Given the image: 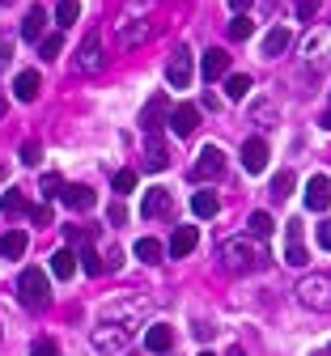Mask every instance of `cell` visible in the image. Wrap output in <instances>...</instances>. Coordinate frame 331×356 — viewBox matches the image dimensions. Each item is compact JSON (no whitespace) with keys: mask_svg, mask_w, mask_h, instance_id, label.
Masks as SVG:
<instances>
[{"mask_svg":"<svg viewBox=\"0 0 331 356\" xmlns=\"http://www.w3.org/2000/svg\"><path fill=\"white\" fill-rule=\"evenodd\" d=\"M60 200H64L72 212H85V208H93V191H89L85 183H64V187H60Z\"/></svg>","mask_w":331,"mask_h":356,"instance_id":"13","label":"cell"},{"mask_svg":"<svg viewBox=\"0 0 331 356\" xmlns=\"http://www.w3.org/2000/svg\"><path fill=\"white\" fill-rule=\"evenodd\" d=\"M318 5H323V0H293V13H298V22H310V17L318 13Z\"/></svg>","mask_w":331,"mask_h":356,"instance_id":"35","label":"cell"},{"mask_svg":"<svg viewBox=\"0 0 331 356\" xmlns=\"http://www.w3.org/2000/svg\"><path fill=\"white\" fill-rule=\"evenodd\" d=\"M107 216H111V225H123V220H128V208H123V204H111Z\"/></svg>","mask_w":331,"mask_h":356,"instance_id":"42","label":"cell"},{"mask_svg":"<svg viewBox=\"0 0 331 356\" xmlns=\"http://www.w3.org/2000/svg\"><path fill=\"white\" fill-rule=\"evenodd\" d=\"M170 208V195L162 191V187H149L145 191V204H140V212H145V216H157V212H166Z\"/></svg>","mask_w":331,"mask_h":356,"instance_id":"25","label":"cell"},{"mask_svg":"<svg viewBox=\"0 0 331 356\" xmlns=\"http://www.w3.org/2000/svg\"><path fill=\"white\" fill-rule=\"evenodd\" d=\"M38 85H43V76H38L34 68L17 72V76H13V98H17V102H34V98H38Z\"/></svg>","mask_w":331,"mask_h":356,"instance_id":"11","label":"cell"},{"mask_svg":"<svg viewBox=\"0 0 331 356\" xmlns=\"http://www.w3.org/2000/svg\"><path fill=\"white\" fill-rule=\"evenodd\" d=\"M247 225H251V238H259V242H268V238L276 234V220H272L268 212H251Z\"/></svg>","mask_w":331,"mask_h":356,"instance_id":"26","label":"cell"},{"mask_svg":"<svg viewBox=\"0 0 331 356\" xmlns=\"http://www.w3.org/2000/svg\"><path fill=\"white\" fill-rule=\"evenodd\" d=\"M38 187H43V195H47V200H56L64 183H60V174H43V178H38Z\"/></svg>","mask_w":331,"mask_h":356,"instance_id":"37","label":"cell"},{"mask_svg":"<svg viewBox=\"0 0 331 356\" xmlns=\"http://www.w3.org/2000/svg\"><path fill=\"white\" fill-rule=\"evenodd\" d=\"M192 208H196V216H204V220H208V216H217V212H221V200H217L213 191H196V195H192Z\"/></svg>","mask_w":331,"mask_h":356,"instance_id":"28","label":"cell"},{"mask_svg":"<svg viewBox=\"0 0 331 356\" xmlns=\"http://www.w3.org/2000/svg\"><path fill=\"white\" fill-rule=\"evenodd\" d=\"M30 216H34V225H52V208L47 204H34V208H26Z\"/></svg>","mask_w":331,"mask_h":356,"instance_id":"39","label":"cell"},{"mask_svg":"<svg viewBox=\"0 0 331 356\" xmlns=\"http://www.w3.org/2000/svg\"><path fill=\"white\" fill-rule=\"evenodd\" d=\"M221 174H225V153H221L217 145L200 149V157H196V170H192V178H196V183H208V178H221Z\"/></svg>","mask_w":331,"mask_h":356,"instance_id":"5","label":"cell"},{"mask_svg":"<svg viewBox=\"0 0 331 356\" xmlns=\"http://www.w3.org/2000/svg\"><path fill=\"white\" fill-rule=\"evenodd\" d=\"M136 5H149V0H136Z\"/></svg>","mask_w":331,"mask_h":356,"instance_id":"52","label":"cell"},{"mask_svg":"<svg viewBox=\"0 0 331 356\" xmlns=\"http://www.w3.org/2000/svg\"><path fill=\"white\" fill-rule=\"evenodd\" d=\"M132 187H136V170H119V174H115V191L128 195Z\"/></svg>","mask_w":331,"mask_h":356,"instance_id":"38","label":"cell"},{"mask_svg":"<svg viewBox=\"0 0 331 356\" xmlns=\"http://www.w3.org/2000/svg\"><path fill=\"white\" fill-rule=\"evenodd\" d=\"M0 5H13V0H0Z\"/></svg>","mask_w":331,"mask_h":356,"instance_id":"51","label":"cell"},{"mask_svg":"<svg viewBox=\"0 0 331 356\" xmlns=\"http://www.w3.org/2000/svg\"><path fill=\"white\" fill-rule=\"evenodd\" d=\"M30 356H60V348H56V339H38Z\"/></svg>","mask_w":331,"mask_h":356,"instance_id":"40","label":"cell"},{"mask_svg":"<svg viewBox=\"0 0 331 356\" xmlns=\"http://www.w3.org/2000/svg\"><path fill=\"white\" fill-rule=\"evenodd\" d=\"M0 183H5V165H0Z\"/></svg>","mask_w":331,"mask_h":356,"instance_id":"50","label":"cell"},{"mask_svg":"<svg viewBox=\"0 0 331 356\" xmlns=\"http://www.w3.org/2000/svg\"><path fill=\"white\" fill-rule=\"evenodd\" d=\"M221 263L229 267V272H259V267L268 263V246L259 238H225L221 242Z\"/></svg>","mask_w":331,"mask_h":356,"instance_id":"1","label":"cell"},{"mask_svg":"<svg viewBox=\"0 0 331 356\" xmlns=\"http://www.w3.org/2000/svg\"><path fill=\"white\" fill-rule=\"evenodd\" d=\"M52 272H56L60 280H68V276L77 272V250H72V246H60V250L52 254Z\"/></svg>","mask_w":331,"mask_h":356,"instance_id":"18","label":"cell"},{"mask_svg":"<svg viewBox=\"0 0 331 356\" xmlns=\"http://www.w3.org/2000/svg\"><path fill=\"white\" fill-rule=\"evenodd\" d=\"M0 212H5V216H22V212H26L22 191H5V200H0Z\"/></svg>","mask_w":331,"mask_h":356,"instance_id":"34","label":"cell"},{"mask_svg":"<svg viewBox=\"0 0 331 356\" xmlns=\"http://www.w3.org/2000/svg\"><path fill=\"white\" fill-rule=\"evenodd\" d=\"M289 42H293V30H289V26H272V30L263 34V56H268V60L280 56V51L289 47Z\"/></svg>","mask_w":331,"mask_h":356,"instance_id":"16","label":"cell"},{"mask_svg":"<svg viewBox=\"0 0 331 356\" xmlns=\"http://www.w3.org/2000/svg\"><path fill=\"white\" fill-rule=\"evenodd\" d=\"M166 81H170V89H187V85H192V51H187V47H178V51L170 56Z\"/></svg>","mask_w":331,"mask_h":356,"instance_id":"6","label":"cell"},{"mask_svg":"<svg viewBox=\"0 0 331 356\" xmlns=\"http://www.w3.org/2000/svg\"><path fill=\"white\" fill-rule=\"evenodd\" d=\"M289 191H293V174L280 170V174L272 178V200H289Z\"/></svg>","mask_w":331,"mask_h":356,"instance_id":"33","label":"cell"},{"mask_svg":"<svg viewBox=\"0 0 331 356\" xmlns=\"http://www.w3.org/2000/svg\"><path fill=\"white\" fill-rule=\"evenodd\" d=\"M136 259H145V263H162L166 259V246L157 238H140L136 242Z\"/></svg>","mask_w":331,"mask_h":356,"instance_id":"29","label":"cell"},{"mask_svg":"<svg viewBox=\"0 0 331 356\" xmlns=\"http://www.w3.org/2000/svg\"><path fill=\"white\" fill-rule=\"evenodd\" d=\"M43 30H47V13H43V9H30L26 22H22V38H26V42H38Z\"/></svg>","mask_w":331,"mask_h":356,"instance_id":"21","label":"cell"},{"mask_svg":"<svg viewBox=\"0 0 331 356\" xmlns=\"http://www.w3.org/2000/svg\"><path fill=\"white\" fill-rule=\"evenodd\" d=\"M200 356H213V352H200Z\"/></svg>","mask_w":331,"mask_h":356,"instance_id":"53","label":"cell"},{"mask_svg":"<svg viewBox=\"0 0 331 356\" xmlns=\"http://www.w3.org/2000/svg\"><path fill=\"white\" fill-rule=\"evenodd\" d=\"M5 64H9V47H0V72H5Z\"/></svg>","mask_w":331,"mask_h":356,"instance_id":"45","label":"cell"},{"mask_svg":"<svg viewBox=\"0 0 331 356\" xmlns=\"http://www.w3.org/2000/svg\"><path fill=\"white\" fill-rule=\"evenodd\" d=\"M102 64H107L102 42H98V38H85V42H81V51H77V72H81V76H89V72H98Z\"/></svg>","mask_w":331,"mask_h":356,"instance_id":"8","label":"cell"},{"mask_svg":"<svg viewBox=\"0 0 331 356\" xmlns=\"http://www.w3.org/2000/svg\"><path fill=\"white\" fill-rule=\"evenodd\" d=\"M302 60H306V68H314V72L331 68V26H318V30L306 34V42H302Z\"/></svg>","mask_w":331,"mask_h":356,"instance_id":"3","label":"cell"},{"mask_svg":"<svg viewBox=\"0 0 331 356\" xmlns=\"http://www.w3.org/2000/svg\"><path fill=\"white\" fill-rule=\"evenodd\" d=\"M229 356H247V352H243V348H229Z\"/></svg>","mask_w":331,"mask_h":356,"instance_id":"48","label":"cell"},{"mask_svg":"<svg viewBox=\"0 0 331 356\" xmlns=\"http://www.w3.org/2000/svg\"><path fill=\"white\" fill-rule=\"evenodd\" d=\"M200 72H204V81H217V76H225V72H229V51H225V47H213V51H204V60H200Z\"/></svg>","mask_w":331,"mask_h":356,"instance_id":"12","label":"cell"},{"mask_svg":"<svg viewBox=\"0 0 331 356\" xmlns=\"http://www.w3.org/2000/svg\"><path fill=\"white\" fill-rule=\"evenodd\" d=\"M115 267H119V250L111 246V250H107V272H115Z\"/></svg>","mask_w":331,"mask_h":356,"instance_id":"44","label":"cell"},{"mask_svg":"<svg viewBox=\"0 0 331 356\" xmlns=\"http://www.w3.org/2000/svg\"><path fill=\"white\" fill-rule=\"evenodd\" d=\"M166 94H157V98H149V106H145V115H140V123H145V131H149V136H153V131H157V115L166 119Z\"/></svg>","mask_w":331,"mask_h":356,"instance_id":"24","label":"cell"},{"mask_svg":"<svg viewBox=\"0 0 331 356\" xmlns=\"http://www.w3.org/2000/svg\"><path fill=\"white\" fill-rule=\"evenodd\" d=\"M318 246H323V250H331V216L318 225Z\"/></svg>","mask_w":331,"mask_h":356,"instance_id":"41","label":"cell"},{"mask_svg":"<svg viewBox=\"0 0 331 356\" xmlns=\"http://www.w3.org/2000/svg\"><path fill=\"white\" fill-rule=\"evenodd\" d=\"M285 263H289V267H306V263H310V254H306V246H302V225H298V220H289V246H285Z\"/></svg>","mask_w":331,"mask_h":356,"instance_id":"14","label":"cell"},{"mask_svg":"<svg viewBox=\"0 0 331 356\" xmlns=\"http://www.w3.org/2000/svg\"><path fill=\"white\" fill-rule=\"evenodd\" d=\"M170 127L178 131V136H192V131L200 127V106H196V102H178V106L170 111Z\"/></svg>","mask_w":331,"mask_h":356,"instance_id":"9","label":"cell"},{"mask_svg":"<svg viewBox=\"0 0 331 356\" xmlns=\"http://www.w3.org/2000/svg\"><path fill=\"white\" fill-rule=\"evenodd\" d=\"M43 161V145L38 140H26L22 145V165H38Z\"/></svg>","mask_w":331,"mask_h":356,"instance_id":"36","label":"cell"},{"mask_svg":"<svg viewBox=\"0 0 331 356\" xmlns=\"http://www.w3.org/2000/svg\"><path fill=\"white\" fill-rule=\"evenodd\" d=\"M323 127H327V131H331V111H327V115H323Z\"/></svg>","mask_w":331,"mask_h":356,"instance_id":"46","label":"cell"},{"mask_svg":"<svg viewBox=\"0 0 331 356\" xmlns=\"http://www.w3.org/2000/svg\"><path fill=\"white\" fill-rule=\"evenodd\" d=\"M60 51H64V30L38 38V56H43V60H60Z\"/></svg>","mask_w":331,"mask_h":356,"instance_id":"27","label":"cell"},{"mask_svg":"<svg viewBox=\"0 0 331 356\" xmlns=\"http://www.w3.org/2000/svg\"><path fill=\"white\" fill-rule=\"evenodd\" d=\"M251 34H255V22H251L247 13H238V17L229 22V38H233V42H243V38H251Z\"/></svg>","mask_w":331,"mask_h":356,"instance_id":"32","label":"cell"},{"mask_svg":"<svg viewBox=\"0 0 331 356\" xmlns=\"http://www.w3.org/2000/svg\"><path fill=\"white\" fill-rule=\"evenodd\" d=\"M77 263H81V272H85V276H102V272H107V263L98 259V250H93V242L77 250Z\"/></svg>","mask_w":331,"mask_h":356,"instance_id":"20","label":"cell"},{"mask_svg":"<svg viewBox=\"0 0 331 356\" xmlns=\"http://www.w3.org/2000/svg\"><path fill=\"white\" fill-rule=\"evenodd\" d=\"M5 111H9V102H5V98H0V119H5Z\"/></svg>","mask_w":331,"mask_h":356,"instance_id":"47","label":"cell"},{"mask_svg":"<svg viewBox=\"0 0 331 356\" xmlns=\"http://www.w3.org/2000/svg\"><path fill=\"white\" fill-rule=\"evenodd\" d=\"M318 356H331V348H323V352H318Z\"/></svg>","mask_w":331,"mask_h":356,"instance_id":"49","label":"cell"},{"mask_svg":"<svg viewBox=\"0 0 331 356\" xmlns=\"http://www.w3.org/2000/svg\"><path fill=\"white\" fill-rule=\"evenodd\" d=\"M77 17H81V5H77V0H60V9H56V26H60V30H68Z\"/></svg>","mask_w":331,"mask_h":356,"instance_id":"31","label":"cell"},{"mask_svg":"<svg viewBox=\"0 0 331 356\" xmlns=\"http://www.w3.org/2000/svg\"><path fill=\"white\" fill-rule=\"evenodd\" d=\"M247 89H251V76H243V72H233V76L225 81V94H229V102H243V98H247Z\"/></svg>","mask_w":331,"mask_h":356,"instance_id":"30","label":"cell"},{"mask_svg":"<svg viewBox=\"0 0 331 356\" xmlns=\"http://www.w3.org/2000/svg\"><path fill=\"white\" fill-rule=\"evenodd\" d=\"M149 34H153V22H136V26H123L119 30V42H123V47H140Z\"/></svg>","mask_w":331,"mask_h":356,"instance_id":"23","label":"cell"},{"mask_svg":"<svg viewBox=\"0 0 331 356\" xmlns=\"http://www.w3.org/2000/svg\"><path fill=\"white\" fill-rule=\"evenodd\" d=\"M268 140H259V136H251L247 145H243V165H247V174H263V165H268Z\"/></svg>","mask_w":331,"mask_h":356,"instance_id":"10","label":"cell"},{"mask_svg":"<svg viewBox=\"0 0 331 356\" xmlns=\"http://www.w3.org/2000/svg\"><path fill=\"white\" fill-rule=\"evenodd\" d=\"M145 165H149V170H166V165H170V153H166V145H162L157 136L145 140Z\"/></svg>","mask_w":331,"mask_h":356,"instance_id":"22","label":"cell"},{"mask_svg":"<svg viewBox=\"0 0 331 356\" xmlns=\"http://www.w3.org/2000/svg\"><path fill=\"white\" fill-rule=\"evenodd\" d=\"M229 9H233V17H238V13H247V9H251V0H229Z\"/></svg>","mask_w":331,"mask_h":356,"instance_id":"43","label":"cell"},{"mask_svg":"<svg viewBox=\"0 0 331 356\" xmlns=\"http://www.w3.org/2000/svg\"><path fill=\"white\" fill-rule=\"evenodd\" d=\"M306 208L310 212H327L331 208V178L327 174H314L306 183Z\"/></svg>","mask_w":331,"mask_h":356,"instance_id":"7","label":"cell"},{"mask_svg":"<svg viewBox=\"0 0 331 356\" xmlns=\"http://www.w3.org/2000/svg\"><path fill=\"white\" fill-rule=\"evenodd\" d=\"M196 242H200L196 225H178V229H174V238H170V254H174V259H187V254L196 250Z\"/></svg>","mask_w":331,"mask_h":356,"instance_id":"15","label":"cell"},{"mask_svg":"<svg viewBox=\"0 0 331 356\" xmlns=\"http://www.w3.org/2000/svg\"><path fill=\"white\" fill-rule=\"evenodd\" d=\"M170 343H174V331H170L166 323H153V327L145 331V348H149V352H170Z\"/></svg>","mask_w":331,"mask_h":356,"instance_id":"17","label":"cell"},{"mask_svg":"<svg viewBox=\"0 0 331 356\" xmlns=\"http://www.w3.org/2000/svg\"><path fill=\"white\" fill-rule=\"evenodd\" d=\"M22 254H26V234L22 229L0 234V259H22Z\"/></svg>","mask_w":331,"mask_h":356,"instance_id":"19","label":"cell"},{"mask_svg":"<svg viewBox=\"0 0 331 356\" xmlns=\"http://www.w3.org/2000/svg\"><path fill=\"white\" fill-rule=\"evenodd\" d=\"M17 301L26 309H47V305H52V289H47L43 267H26V272L17 276Z\"/></svg>","mask_w":331,"mask_h":356,"instance_id":"2","label":"cell"},{"mask_svg":"<svg viewBox=\"0 0 331 356\" xmlns=\"http://www.w3.org/2000/svg\"><path fill=\"white\" fill-rule=\"evenodd\" d=\"M298 301L310 305V309H318V314H331V272L306 276V280L298 284Z\"/></svg>","mask_w":331,"mask_h":356,"instance_id":"4","label":"cell"}]
</instances>
